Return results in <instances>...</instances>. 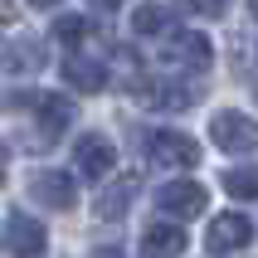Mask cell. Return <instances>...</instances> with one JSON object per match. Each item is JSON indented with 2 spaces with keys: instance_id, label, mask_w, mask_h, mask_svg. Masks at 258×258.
<instances>
[{
  "instance_id": "obj_9",
  "label": "cell",
  "mask_w": 258,
  "mask_h": 258,
  "mask_svg": "<svg viewBox=\"0 0 258 258\" xmlns=\"http://www.w3.org/2000/svg\"><path fill=\"white\" fill-rule=\"evenodd\" d=\"M73 161H78V175H83V180H102V175L117 166V151H112V142H107L102 132H83V137L73 142Z\"/></svg>"
},
{
  "instance_id": "obj_5",
  "label": "cell",
  "mask_w": 258,
  "mask_h": 258,
  "mask_svg": "<svg viewBox=\"0 0 258 258\" xmlns=\"http://www.w3.org/2000/svg\"><path fill=\"white\" fill-rule=\"evenodd\" d=\"M248 239H253V224H248V215H239V210L215 215V219H210V229H205V248H210L215 258L248 248Z\"/></svg>"
},
{
  "instance_id": "obj_19",
  "label": "cell",
  "mask_w": 258,
  "mask_h": 258,
  "mask_svg": "<svg viewBox=\"0 0 258 258\" xmlns=\"http://www.w3.org/2000/svg\"><path fill=\"white\" fill-rule=\"evenodd\" d=\"M253 15H258V5H253Z\"/></svg>"
},
{
  "instance_id": "obj_4",
  "label": "cell",
  "mask_w": 258,
  "mask_h": 258,
  "mask_svg": "<svg viewBox=\"0 0 258 258\" xmlns=\"http://www.w3.org/2000/svg\"><path fill=\"white\" fill-rule=\"evenodd\" d=\"M146 156L156 161V166H171V171H190L200 161V142L185 137V132L156 127V132H146Z\"/></svg>"
},
{
  "instance_id": "obj_18",
  "label": "cell",
  "mask_w": 258,
  "mask_h": 258,
  "mask_svg": "<svg viewBox=\"0 0 258 258\" xmlns=\"http://www.w3.org/2000/svg\"><path fill=\"white\" fill-rule=\"evenodd\" d=\"M93 258H127V253H122V248H98Z\"/></svg>"
},
{
  "instance_id": "obj_1",
  "label": "cell",
  "mask_w": 258,
  "mask_h": 258,
  "mask_svg": "<svg viewBox=\"0 0 258 258\" xmlns=\"http://www.w3.org/2000/svg\"><path fill=\"white\" fill-rule=\"evenodd\" d=\"M127 88H132V98L142 107H151V112H185L200 98V88L185 83V78H132Z\"/></svg>"
},
{
  "instance_id": "obj_11",
  "label": "cell",
  "mask_w": 258,
  "mask_h": 258,
  "mask_svg": "<svg viewBox=\"0 0 258 258\" xmlns=\"http://www.w3.org/2000/svg\"><path fill=\"white\" fill-rule=\"evenodd\" d=\"M185 253V229L171 219H151L142 229V258H180Z\"/></svg>"
},
{
  "instance_id": "obj_7",
  "label": "cell",
  "mask_w": 258,
  "mask_h": 258,
  "mask_svg": "<svg viewBox=\"0 0 258 258\" xmlns=\"http://www.w3.org/2000/svg\"><path fill=\"white\" fill-rule=\"evenodd\" d=\"M205 185L200 180H166V185L156 190V210L161 215H171V219H195L205 215Z\"/></svg>"
},
{
  "instance_id": "obj_8",
  "label": "cell",
  "mask_w": 258,
  "mask_h": 258,
  "mask_svg": "<svg viewBox=\"0 0 258 258\" xmlns=\"http://www.w3.org/2000/svg\"><path fill=\"white\" fill-rule=\"evenodd\" d=\"M0 244H5L10 258H39L44 253V224H39V219H29L25 210H15V215H5Z\"/></svg>"
},
{
  "instance_id": "obj_6",
  "label": "cell",
  "mask_w": 258,
  "mask_h": 258,
  "mask_svg": "<svg viewBox=\"0 0 258 258\" xmlns=\"http://www.w3.org/2000/svg\"><path fill=\"white\" fill-rule=\"evenodd\" d=\"M49 63V49H44L39 34H15V39L0 44V73H15V78H29Z\"/></svg>"
},
{
  "instance_id": "obj_16",
  "label": "cell",
  "mask_w": 258,
  "mask_h": 258,
  "mask_svg": "<svg viewBox=\"0 0 258 258\" xmlns=\"http://www.w3.org/2000/svg\"><path fill=\"white\" fill-rule=\"evenodd\" d=\"M219 185L229 190L234 200H258V166H229L219 175Z\"/></svg>"
},
{
  "instance_id": "obj_17",
  "label": "cell",
  "mask_w": 258,
  "mask_h": 258,
  "mask_svg": "<svg viewBox=\"0 0 258 258\" xmlns=\"http://www.w3.org/2000/svg\"><path fill=\"white\" fill-rule=\"evenodd\" d=\"M5 166H10V146L0 142V185H5Z\"/></svg>"
},
{
  "instance_id": "obj_10",
  "label": "cell",
  "mask_w": 258,
  "mask_h": 258,
  "mask_svg": "<svg viewBox=\"0 0 258 258\" xmlns=\"http://www.w3.org/2000/svg\"><path fill=\"white\" fill-rule=\"evenodd\" d=\"M29 200L44 205V210H73L78 185H73L69 171H34L29 175Z\"/></svg>"
},
{
  "instance_id": "obj_12",
  "label": "cell",
  "mask_w": 258,
  "mask_h": 258,
  "mask_svg": "<svg viewBox=\"0 0 258 258\" xmlns=\"http://www.w3.org/2000/svg\"><path fill=\"white\" fill-rule=\"evenodd\" d=\"M132 29H137V39H171V34H180V15L171 10V5H137L132 10Z\"/></svg>"
},
{
  "instance_id": "obj_13",
  "label": "cell",
  "mask_w": 258,
  "mask_h": 258,
  "mask_svg": "<svg viewBox=\"0 0 258 258\" xmlns=\"http://www.w3.org/2000/svg\"><path fill=\"white\" fill-rule=\"evenodd\" d=\"M58 73H63V83L73 93H102L107 88V69H102L98 58H88V54H69Z\"/></svg>"
},
{
  "instance_id": "obj_2",
  "label": "cell",
  "mask_w": 258,
  "mask_h": 258,
  "mask_svg": "<svg viewBox=\"0 0 258 258\" xmlns=\"http://www.w3.org/2000/svg\"><path fill=\"white\" fill-rule=\"evenodd\" d=\"M161 63L171 73H205L215 63V49H210V39L200 29H180V34H171L161 44Z\"/></svg>"
},
{
  "instance_id": "obj_3",
  "label": "cell",
  "mask_w": 258,
  "mask_h": 258,
  "mask_svg": "<svg viewBox=\"0 0 258 258\" xmlns=\"http://www.w3.org/2000/svg\"><path fill=\"white\" fill-rule=\"evenodd\" d=\"M210 142L219 151H229V156H248V151H258V117L224 107V112L210 117Z\"/></svg>"
},
{
  "instance_id": "obj_15",
  "label": "cell",
  "mask_w": 258,
  "mask_h": 258,
  "mask_svg": "<svg viewBox=\"0 0 258 258\" xmlns=\"http://www.w3.org/2000/svg\"><path fill=\"white\" fill-rule=\"evenodd\" d=\"M88 34H93V20H88V15H58V20H54V39L69 44L73 54L88 44Z\"/></svg>"
},
{
  "instance_id": "obj_14",
  "label": "cell",
  "mask_w": 258,
  "mask_h": 258,
  "mask_svg": "<svg viewBox=\"0 0 258 258\" xmlns=\"http://www.w3.org/2000/svg\"><path fill=\"white\" fill-rule=\"evenodd\" d=\"M132 195H137V175H122V180H112V185H102V190H98V200H93V215L112 224V219L127 215Z\"/></svg>"
}]
</instances>
